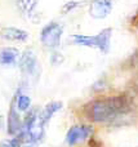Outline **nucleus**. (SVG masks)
I'll use <instances>...</instances> for the list:
<instances>
[{
    "label": "nucleus",
    "mask_w": 138,
    "mask_h": 147,
    "mask_svg": "<svg viewBox=\"0 0 138 147\" xmlns=\"http://www.w3.org/2000/svg\"><path fill=\"white\" fill-rule=\"evenodd\" d=\"M93 133V128L90 125L79 124L74 125L70 128V130L66 134V141L69 145H76V143H81L87 141Z\"/></svg>",
    "instance_id": "20e7f679"
},
{
    "label": "nucleus",
    "mask_w": 138,
    "mask_h": 147,
    "mask_svg": "<svg viewBox=\"0 0 138 147\" xmlns=\"http://www.w3.org/2000/svg\"><path fill=\"white\" fill-rule=\"evenodd\" d=\"M20 57L15 48H4L0 51V65H14Z\"/></svg>",
    "instance_id": "9d476101"
},
{
    "label": "nucleus",
    "mask_w": 138,
    "mask_h": 147,
    "mask_svg": "<svg viewBox=\"0 0 138 147\" xmlns=\"http://www.w3.org/2000/svg\"><path fill=\"white\" fill-rule=\"evenodd\" d=\"M25 147H34V146H25Z\"/></svg>",
    "instance_id": "2eb2a0df"
},
{
    "label": "nucleus",
    "mask_w": 138,
    "mask_h": 147,
    "mask_svg": "<svg viewBox=\"0 0 138 147\" xmlns=\"http://www.w3.org/2000/svg\"><path fill=\"white\" fill-rule=\"evenodd\" d=\"M112 10V0H93L89 5L90 17L102 20L106 18Z\"/></svg>",
    "instance_id": "39448f33"
},
{
    "label": "nucleus",
    "mask_w": 138,
    "mask_h": 147,
    "mask_svg": "<svg viewBox=\"0 0 138 147\" xmlns=\"http://www.w3.org/2000/svg\"><path fill=\"white\" fill-rule=\"evenodd\" d=\"M63 34V28L59 23L50 22L41 30L40 40L41 44L48 48H57L61 43V38Z\"/></svg>",
    "instance_id": "7ed1b4c3"
},
{
    "label": "nucleus",
    "mask_w": 138,
    "mask_h": 147,
    "mask_svg": "<svg viewBox=\"0 0 138 147\" xmlns=\"http://www.w3.org/2000/svg\"><path fill=\"white\" fill-rule=\"evenodd\" d=\"M133 102L127 96H115L110 98L94 99L85 106V114L92 121L106 123L132 111Z\"/></svg>",
    "instance_id": "f257e3e1"
},
{
    "label": "nucleus",
    "mask_w": 138,
    "mask_h": 147,
    "mask_svg": "<svg viewBox=\"0 0 138 147\" xmlns=\"http://www.w3.org/2000/svg\"><path fill=\"white\" fill-rule=\"evenodd\" d=\"M111 34H112V30H111V28H106V30H102L98 35H94V36L74 35V36H71V38H72L74 44L88 47V48L100 49L102 53H107V52L110 51Z\"/></svg>",
    "instance_id": "f03ea898"
},
{
    "label": "nucleus",
    "mask_w": 138,
    "mask_h": 147,
    "mask_svg": "<svg viewBox=\"0 0 138 147\" xmlns=\"http://www.w3.org/2000/svg\"><path fill=\"white\" fill-rule=\"evenodd\" d=\"M62 106H63V103H62L61 101H52V102H49V103L44 107V110L41 111V114H40V119H41V121H43V124L45 125L46 123L52 119V116L62 109Z\"/></svg>",
    "instance_id": "1a4fd4ad"
},
{
    "label": "nucleus",
    "mask_w": 138,
    "mask_h": 147,
    "mask_svg": "<svg viewBox=\"0 0 138 147\" xmlns=\"http://www.w3.org/2000/svg\"><path fill=\"white\" fill-rule=\"evenodd\" d=\"M39 4V0H17L15 5H17L18 10L26 17H30L36 9Z\"/></svg>",
    "instance_id": "9b49d317"
},
{
    "label": "nucleus",
    "mask_w": 138,
    "mask_h": 147,
    "mask_svg": "<svg viewBox=\"0 0 138 147\" xmlns=\"http://www.w3.org/2000/svg\"><path fill=\"white\" fill-rule=\"evenodd\" d=\"M77 5H80V3H77V1H69V3H66V4L63 5V8H62V13H69L70 10L77 8Z\"/></svg>",
    "instance_id": "ddd939ff"
},
{
    "label": "nucleus",
    "mask_w": 138,
    "mask_h": 147,
    "mask_svg": "<svg viewBox=\"0 0 138 147\" xmlns=\"http://www.w3.org/2000/svg\"><path fill=\"white\" fill-rule=\"evenodd\" d=\"M15 102H17V109L20 110V111H27L28 107H30L31 105V99L28 96H26V94H20V96L15 97Z\"/></svg>",
    "instance_id": "f8f14e48"
},
{
    "label": "nucleus",
    "mask_w": 138,
    "mask_h": 147,
    "mask_svg": "<svg viewBox=\"0 0 138 147\" xmlns=\"http://www.w3.org/2000/svg\"><path fill=\"white\" fill-rule=\"evenodd\" d=\"M0 147H12V142L10 141H3V142H0Z\"/></svg>",
    "instance_id": "4468645a"
},
{
    "label": "nucleus",
    "mask_w": 138,
    "mask_h": 147,
    "mask_svg": "<svg viewBox=\"0 0 138 147\" xmlns=\"http://www.w3.org/2000/svg\"><path fill=\"white\" fill-rule=\"evenodd\" d=\"M14 101L15 98H13V102L9 109V114H8V133L10 136L20 134L23 128V124L21 123V119H20V115H18L17 110L14 109Z\"/></svg>",
    "instance_id": "423d86ee"
},
{
    "label": "nucleus",
    "mask_w": 138,
    "mask_h": 147,
    "mask_svg": "<svg viewBox=\"0 0 138 147\" xmlns=\"http://www.w3.org/2000/svg\"><path fill=\"white\" fill-rule=\"evenodd\" d=\"M3 39L9 41H26L28 39V34L25 30L17 27H5L0 32Z\"/></svg>",
    "instance_id": "6e6552de"
},
{
    "label": "nucleus",
    "mask_w": 138,
    "mask_h": 147,
    "mask_svg": "<svg viewBox=\"0 0 138 147\" xmlns=\"http://www.w3.org/2000/svg\"><path fill=\"white\" fill-rule=\"evenodd\" d=\"M20 67L22 72L32 75L35 72L36 67H38V59L32 51H26L23 52L22 57L20 58Z\"/></svg>",
    "instance_id": "0eeeda50"
}]
</instances>
